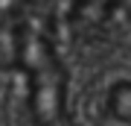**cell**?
<instances>
[{"label": "cell", "mask_w": 131, "mask_h": 126, "mask_svg": "<svg viewBox=\"0 0 131 126\" xmlns=\"http://www.w3.org/2000/svg\"><path fill=\"white\" fill-rule=\"evenodd\" d=\"M125 23H128V29H131V9H128V15H125Z\"/></svg>", "instance_id": "obj_3"}, {"label": "cell", "mask_w": 131, "mask_h": 126, "mask_svg": "<svg viewBox=\"0 0 131 126\" xmlns=\"http://www.w3.org/2000/svg\"><path fill=\"white\" fill-rule=\"evenodd\" d=\"M56 126H64V120H61V123H56Z\"/></svg>", "instance_id": "obj_4"}, {"label": "cell", "mask_w": 131, "mask_h": 126, "mask_svg": "<svg viewBox=\"0 0 131 126\" xmlns=\"http://www.w3.org/2000/svg\"><path fill=\"white\" fill-rule=\"evenodd\" d=\"M67 3H70V6H73V0H67Z\"/></svg>", "instance_id": "obj_5"}, {"label": "cell", "mask_w": 131, "mask_h": 126, "mask_svg": "<svg viewBox=\"0 0 131 126\" xmlns=\"http://www.w3.org/2000/svg\"><path fill=\"white\" fill-rule=\"evenodd\" d=\"M105 117L117 126H131V79H117L102 100Z\"/></svg>", "instance_id": "obj_2"}, {"label": "cell", "mask_w": 131, "mask_h": 126, "mask_svg": "<svg viewBox=\"0 0 131 126\" xmlns=\"http://www.w3.org/2000/svg\"><path fill=\"white\" fill-rule=\"evenodd\" d=\"M131 9V0H73L70 18L82 35H105L117 27L119 21H125Z\"/></svg>", "instance_id": "obj_1"}]
</instances>
